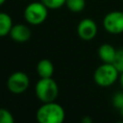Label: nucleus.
<instances>
[{"label": "nucleus", "mask_w": 123, "mask_h": 123, "mask_svg": "<svg viewBox=\"0 0 123 123\" xmlns=\"http://www.w3.org/2000/svg\"><path fill=\"white\" fill-rule=\"evenodd\" d=\"M36 119L37 123H63L65 111L56 101L42 103L36 112Z\"/></svg>", "instance_id": "obj_1"}, {"label": "nucleus", "mask_w": 123, "mask_h": 123, "mask_svg": "<svg viewBox=\"0 0 123 123\" xmlns=\"http://www.w3.org/2000/svg\"><path fill=\"white\" fill-rule=\"evenodd\" d=\"M35 92L41 103L54 102L59 96V86L51 78H39L35 86Z\"/></svg>", "instance_id": "obj_2"}, {"label": "nucleus", "mask_w": 123, "mask_h": 123, "mask_svg": "<svg viewBox=\"0 0 123 123\" xmlns=\"http://www.w3.org/2000/svg\"><path fill=\"white\" fill-rule=\"evenodd\" d=\"M118 78L119 72L112 63L103 62L95 69L93 73L94 82L96 85L102 87H109L112 86Z\"/></svg>", "instance_id": "obj_3"}, {"label": "nucleus", "mask_w": 123, "mask_h": 123, "mask_svg": "<svg viewBox=\"0 0 123 123\" xmlns=\"http://www.w3.org/2000/svg\"><path fill=\"white\" fill-rule=\"evenodd\" d=\"M48 15V8L41 2H32L24 10V18L31 25H39L43 23Z\"/></svg>", "instance_id": "obj_4"}, {"label": "nucleus", "mask_w": 123, "mask_h": 123, "mask_svg": "<svg viewBox=\"0 0 123 123\" xmlns=\"http://www.w3.org/2000/svg\"><path fill=\"white\" fill-rule=\"evenodd\" d=\"M30 86L29 76L22 71H15L12 73L7 80V87L10 92L13 94L24 93Z\"/></svg>", "instance_id": "obj_5"}, {"label": "nucleus", "mask_w": 123, "mask_h": 123, "mask_svg": "<svg viewBox=\"0 0 123 123\" xmlns=\"http://www.w3.org/2000/svg\"><path fill=\"white\" fill-rule=\"evenodd\" d=\"M103 26L110 34L123 33V12L113 11L107 13L103 19Z\"/></svg>", "instance_id": "obj_6"}, {"label": "nucleus", "mask_w": 123, "mask_h": 123, "mask_svg": "<svg viewBox=\"0 0 123 123\" xmlns=\"http://www.w3.org/2000/svg\"><path fill=\"white\" fill-rule=\"evenodd\" d=\"M97 24L91 18L82 19L77 26V34L83 40H91L97 35Z\"/></svg>", "instance_id": "obj_7"}, {"label": "nucleus", "mask_w": 123, "mask_h": 123, "mask_svg": "<svg viewBox=\"0 0 123 123\" xmlns=\"http://www.w3.org/2000/svg\"><path fill=\"white\" fill-rule=\"evenodd\" d=\"M9 36L15 42L23 43L31 38L32 33L30 28L25 24H15L12 26Z\"/></svg>", "instance_id": "obj_8"}, {"label": "nucleus", "mask_w": 123, "mask_h": 123, "mask_svg": "<svg viewBox=\"0 0 123 123\" xmlns=\"http://www.w3.org/2000/svg\"><path fill=\"white\" fill-rule=\"evenodd\" d=\"M115 53L116 49L110 43H104L98 48V56L103 62L112 63Z\"/></svg>", "instance_id": "obj_9"}, {"label": "nucleus", "mask_w": 123, "mask_h": 123, "mask_svg": "<svg viewBox=\"0 0 123 123\" xmlns=\"http://www.w3.org/2000/svg\"><path fill=\"white\" fill-rule=\"evenodd\" d=\"M37 73L39 78H51L54 74V64L48 59H42L37 63Z\"/></svg>", "instance_id": "obj_10"}, {"label": "nucleus", "mask_w": 123, "mask_h": 123, "mask_svg": "<svg viewBox=\"0 0 123 123\" xmlns=\"http://www.w3.org/2000/svg\"><path fill=\"white\" fill-rule=\"evenodd\" d=\"M12 26V19L10 14L6 12H0V37L8 36Z\"/></svg>", "instance_id": "obj_11"}, {"label": "nucleus", "mask_w": 123, "mask_h": 123, "mask_svg": "<svg viewBox=\"0 0 123 123\" xmlns=\"http://www.w3.org/2000/svg\"><path fill=\"white\" fill-rule=\"evenodd\" d=\"M111 103L113 108L120 113V115L123 117V90L116 91L111 99Z\"/></svg>", "instance_id": "obj_12"}, {"label": "nucleus", "mask_w": 123, "mask_h": 123, "mask_svg": "<svg viewBox=\"0 0 123 123\" xmlns=\"http://www.w3.org/2000/svg\"><path fill=\"white\" fill-rule=\"evenodd\" d=\"M65 5L69 11L73 12H80L85 9L86 1L85 0H66Z\"/></svg>", "instance_id": "obj_13"}, {"label": "nucleus", "mask_w": 123, "mask_h": 123, "mask_svg": "<svg viewBox=\"0 0 123 123\" xmlns=\"http://www.w3.org/2000/svg\"><path fill=\"white\" fill-rule=\"evenodd\" d=\"M112 64L115 66V68L118 70L119 73L123 71V48L116 50Z\"/></svg>", "instance_id": "obj_14"}, {"label": "nucleus", "mask_w": 123, "mask_h": 123, "mask_svg": "<svg viewBox=\"0 0 123 123\" xmlns=\"http://www.w3.org/2000/svg\"><path fill=\"white\" fill-rule=\"evenodd\" d=\"M0 123H14L12 113L5 108H0Z\"/></svg>", "instance_id": "obj_15"}, {"label": "nucleus", "mask_w": 123, "mask_h": 123, "mask_svg": "<svg viewBox=\"0 0 123 123\" xmlns=\"http://www.w3.org/2000/svg\"><path fill=\"white\" fill-rule=\"evenodd\" d=\"M48 9H59L61 7H62L63 5H65V1L66 0H40Z\"/></svg>", "instance_id": "obj_16"}, {"label": "nucleus", "mask_w": 123, "mask_h": 123, "mask_svg": "<svg viewBox=\"0 0 123 123\" xmlns=\"http://www.w3.org/2000/svg\"><path fill=\"white\" fill-rule=\"evenodd\" d=\"M81 123H92V119L90 116L86 115L81 119Z\"/></svg>", "instance_id": "obj_17"}, {"label": "nucleus", "mask_w": 123, "mask_h": 123, "mask_svg": "<svg viewBox=\"0 0 123 123\" xmlns=\"http://www.w3.org/2000/svg\"><path fill=\"white\" fill-rule=\"evenodd\" d=\"M119 83L121 85V87L123 88V71L120 72V76H119Z\"/></svg>", "instance_id": "obj_18"}, {"label": "nucleus", "mask_w": 123, "mask_h": 123, "mask_svg": "<svg viewBox=\"0 0 123 123\" xmlns=\"http://www.w3.org/2000/svg\"><path fill=\"white\" fill-rule=\"evenodd\" d=\"M5 1H6V0H0V6H1V5H3V4L5 3Z\"/></svg>", "instance_id": "obj_19"}, {"label": "nucleus", "mask_w": 123, "mask_h": 123, "mask_svg": "<svg viewBox=\"0 0 123 123\" xmlns=\"http://www.w3.org/2000/svg\"><path fill=\"white\" fill-rule=\"evenodd\" d=\"M116 123H123V121H118V122H116Z\"/></svg>", "instance_id": "obj_20"}, {"label": "nucleus", "mask_w": 123, "mask_h": 123, "mask_svg": "<svg viewBox=\"0 0 123 123\" xmlns=\"http://www.w3.org/2000/svg\"><path fill=\"white\" fill-rule=\"evenodd\" d=\"M122 12H123V10H122Z\"/></svg>", "instance_id": "obj_21"}]
</instances>
